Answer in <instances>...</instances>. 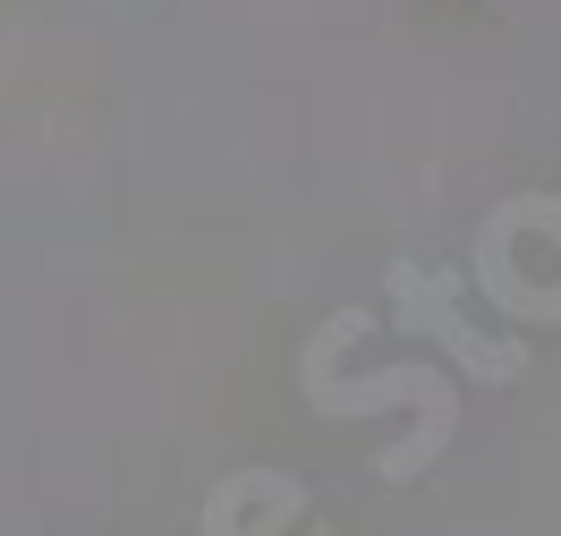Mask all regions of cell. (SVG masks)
<instances>
[{"label":"cell","instance_id":"cell-2","mask_svg":"<svg viewBox=\"0 0 561 536\" xmlns=\"http://www.w3.org/2000/svg\"><path fill=\"white\" fill-rule=\"evenodd\" d=\"M383 289H391V307H400L409 332H425V341H443V350L459 357V375H477V384H519V375H527V341H485V323L459 316V289L443 282V273L391 264Z\"/></svg>","mask_w":561,"mask_h":536},{"label":"cell","instance_id":"cell-1","mask_svg":"<svg viewBox=\"0 0 561 536\" xmlns=\"http://www.w3.org/2000/svg\"><path fill=\"white\" fill-rule=\"evenodd\" d=\"M298 392H307V409L316 418H375V409H417V434L409 443H391L383 460V477L391 486H409L417 468H434L443 460V443H451V426H459V392L434 375V366H383V375H357V384H341L332 366H323L316 350H298Z\"/></svg>","mask_w":561,"mask_h":536}]
</instances>
